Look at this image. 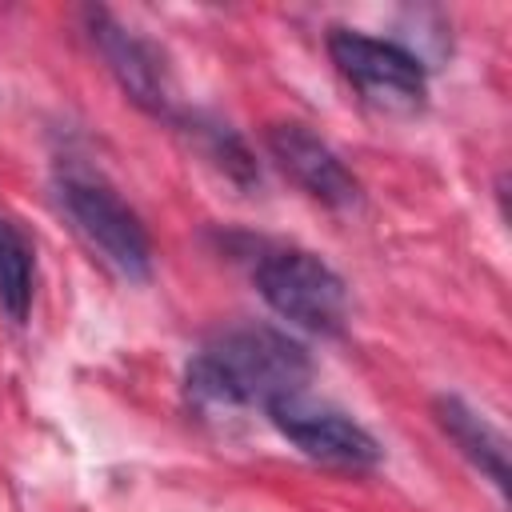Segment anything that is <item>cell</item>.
I'll return each mask as SVG.
<instances>
[{"mask_svg": "<svg viewBox=\"0 0 512 512\" xmlns=\"http://www.w3.org/2000/svg\"><path fill=\"white\" fill-rule=\"evenodd\" d=\"M308 352L272 328H232L204 344L188 364V396L200 408H248L304 392Z\"/></svg>", "mask_w": 512, "mask_h": 512, "instance_id": "obj_1", "label": "cell"}, {"mask_svg": "<svg viewBox=\"0 0 512 512\" xmlns=\"http://www.w3.org/2000/svg\"><path fill=\"white\" fill-rule=\"evenodd\" d=\"M88 28H92V40H96L100 56L108 60L112 76L128 92V100L140 104L144 112H168L172 84H168L164 56L148 40H140L132 28L116 24L104 8H88Z\"/></svg>", "mask_w": 512, "mask_h": 512, "instance_id": "obj_6", "label": "cell"}, {"mask_svg": "<svg viewBox=\"0 0 512 512\" xmlns=\"http://www.w3.org/2000/svg\"><path fill=\"white\" fill-rule=\"evenodd\" d=\"M32 304V244L28 236L0 216V308L8 320H24Z\"/></svg>", "mask_w": 512, "mask_h": 512, "instance_id": "obj_9", "label": "cell"}, {"mask_svg": "<svg viewBox=\"0 0 512 512\" xmlns=\"http://www.w3.org/2000/svg\"><path fill=\"white\" fill-rule=\"evenodd\" d=\"M436 420L440 428L452 436V444L496 484V488H508V444L504 436L484 420L476 416L464 400L456 396H436Z\"/></svg>", "mask_w": 512, "mask_h": 512, "instance_id": "obj_8", "label": "cell"}, {"mask_svg": "<svg viewBox=\"0 0 512 512\" xmlns=\"http://www.w3.org/2000/svg\"><path fill=\"white\" fill-rule=\"evenodd\" d=\"M328 52L332 64L376 104L388 108H420L424 100V64L392 44V40H372L364 32H348L336 28L328 36Z\"/></svg>", "mask_w": 512, "mask_h": 512, "instance_id": "obj_4", "label": "cell"}, {"mask_svg": "<svg viewBox=\"0 0 512 512\" xmlns=\"http://www.w3.org/2000/svg\"><path fill=\"white\" fill-rule=\"evenodd\" d=\"M272 416V424L308 456L328 460V464H344V468H372L380 460V444L372 440L368 428H360L356 420H348L336 408L312 404L304 392L296 396H280L264 408Z\"/></svg>", "mask_w": 512, "mask_h": 512, "instance_id": "obj_5", "label": "cell"}, {"mask_svg": "<svg viewBox=\"0 0 512 512\" xmlns=\"http://www.w3.org/2000/svg\"><path fill=\"white\" fill-rule=\"evenodd\" d=\"M268 148L280 160V168L308 188L320 204L328 208H352L360 200L356 176L340 164V156L304 124H272L268 128Z\"/></svg>", "mask_w": 512, "mask_h": 512, "instance_id": "obj_7", "label": "cell"}, {"mask_svg": "<svg viewBox=\"0 0 512 512\" xmlns=\"http://www.w3.org/2000/svg\"><path fill=\"white\" fill-rule=\"evenodd\" d=\"M256 288L268 300L272 312L284 320L316 332V336H340L348 320V288L344 280L312 252L284 248L268 252L256 264Z\"/></svg>", "mask_w": 512, "mask_h": 512, "instance_id": "obj_2", "label": "cell"}, {"mask_svg": "<svg viewBox=\"0 0 512 512\" xmlns=\"http://www.w3.org/2000/svg\"><path fill=\"white\" fill-rule=\"evenodd\" d=\"M60 204L72 216L76 232L128 280H148L152 272V244L136 212L100 180L84 172L60 176Z\"/></svg>", "mask_w": 512, "mask_h": 512, "instance_id": "obj_3", "label": "cell"}]
</instances>
